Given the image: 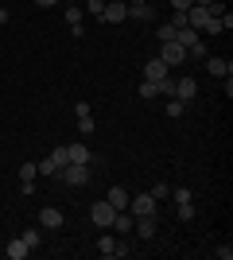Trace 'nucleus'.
<instances>
[{"instance_id":"nucleus-1","label":"nucleus","mask_w":233,"mask_h":260,"mask_svg":"<svg viewBox=\"0 0 233 260\" xmlns=\"http://www.w3.org/2000/svg\"><path fill=\"white\" fill-rule=\"evenodd\" d=\"M113 217H117V210L109 206V198H101V202H93V206H89V221H93L97 229H109Z\"/></svg>"},{"instance_id":"nucleus-2","label":"nucleus","mask_w":233,"mask_h":260,"mask_svg":"<svg viewBox=\"0 0 233 260\" xmlns=\"http://www.w3.org/2000/svg\"><path fill=\"white\" fill-rule=\"evenodd\" d=\"M58 179L66 186H86V179H89V163H66L62 171H58Z\"/></svg>"},{"instance_id":"nucleus-3","label":"nucleus","mask_w":233,"mask_h":260,"mask_svg":"<svg viewBox=\"0 0 233 260\" xmlns=\"http://www.w3.org/2000/svg\"><path fill=\"white\" fill-rule=\"evenodd\" d=\"M155 206H159V202H155L152 194H128V214L132 217H144V214H155Z\"/></svg>"},{"instance_id":"nucleus-4","label":"nucleus","mask_w":233,"mask_h":260,"mask_svg":"<svg viewBox=\"0 0 233 260\" xmlns=\"http://www.w3.org/2000/svg\"><path fill=\"white\" fill-rule=\"evenodd\" d=\"M101 20H105V23H124V20H128V4H124V0H105Z\"/></svg>"},{"instance_id":"nucleus-5","label":"nucleus","mask_w":233,"mask_h":260,"mask_svg":"<svg viewBox=\"0 0 233 260\" xmlns=\"http://www.w3.org/2000/svg\"><path fill=\"white\" fill-rule=\"evenodd\" d=\"M74 117H78V132H82V136H89V132L97 128V120H93V109H89L86 101H78V105H74Z\"/></svg>"},{"instance_id":"nucleus-6","label":"nucleus","mask_w":233,"mask_h":260,"mask_svg":"<svg viewBox=\"0 0 233 260\" xmlns=\"http://www.w3.org/2000/svg\"><path fill=\"white\" fill-rule=\"evenodd\" d=\"M97 252H101V256H128V245H124V241H117V237H109V233H101Z\"/></svg>"},{"instance_id":"nucleus-7","label":"nucleus","mask_w":233,"mask_h":260,"mask_svg":"<svg viewBox=\"0 0 233 260\" xmlns=\"http://www.w3.org/2000/svg\"><path fill=\"white\" fill-rule=\"evenodd\" d=\"M171 98L194 101V98H198V82H194V78H175V93H171Z\"/></svg>"},{"instance_id":"nucleus-8","label":"nucleus","mask_w":233,"mask_h":260,"mask_svg":"<svg viewBox=\"0 0 233 260\" xmlns=\"http://www.w3.org/2000/svg\"><path fill=\"white\" fill-rule=\"evenodd\" d=\"M62 221H66V217H62L58 206H43V210H39V225H43V229H62Z\"/></svg>"},{"instance_id":"nucleus-9","label":"nucleus","mask_w":233,"mask_h":260,"mask_svg":"<svg viewBox=\"0 0 233 260\" xmlns=\"http://www.w3.org/2000/svg\"><path fill=\"white\" fill-rule=\"evenodd\" d=\"M159 58H163L167 66H175V62H187V47L171 39V43H163V54H159Z\"/></svg>"},{"instance_id":"nucleus-10","label":"nucleus","mask_w":233,"mask_h":260,"mask_svg":"<svg viewBox=\"0 0 233 260\" xmlns=\"http://www.w3.org/2000/svg\"><path fill=\"white\" fill-rule=\"evenodd\" d=\"M132 221H136V217L132 214H128V210H117V217H113V233H117V237H128V233H132Z\"/></svg>"},{"instance_id":"nucleus-11","label":"nucleus","mask_w":233,"mask_h":260,"mask_svg":"<svg viewBox=\"0 0 233 260\" xmlns=\"http://www.w3.org/2000/svg\"><path fill=\"white\" fill-rule=\"evenodd\" d=\"M35 175H39L35 163H20V190H23V194H31V190H35Z\"/></svg>"},{"instance_id":"nucleus-12","label":"nucleus","mask_w":233,"mask_h":260,"mask_svg":"<svg viewBox=\"0 0 233 260\" xmlns=\"http://www.w3.org/2000/svg\"><path fill=\"white\" fill-rule=\"evenodd\" d=\"M132 225H136V237H140V241L155 237V229H159V225H155V214H144V217H136Z\"/></svg>"},{"instance_id":"nucleus-13","label":"nucleus","mask_w":233,"mask_h":260,"mask_svg":"<svg viewBox=\"0 0 233 260\" xmlns=\"http://www.w3.org/2000/svg\"><path fill=\"white\" fill-rule=\"evenodd\" d=\"M163 78H167V62H163V58L144 62V82H163Z\"/></svg>"},{"instance_id":"nucleus-14","label":"nucleus","mask_w":233,"mask_h":260,"mask_svg":"<svg viewBox=\"0 0 233 260\" xmlns=\"http://www.w3.org/2000/svg\"><path fill=\"white\" fill-rule=\"evenodd\" d=\"M206 70H210L214 78H229L233 74V62H229V58H206Z\"/></svg>"},{"instance_id":"nucleus-15","label":"nucleus","mask_w":233,"mask_h":260,"mask_svg":"<svg viewBox=\"0 0 233 260\" xmlns=\"http://www.w3.org/2000/svg\"><path fill=\"white\" fill-rule=\"evenodd\" d=\"M109 206L113 210H128V190H124V186H109Z\"/></svg>"},{"instance_id":"nucleus-16","label":"nucleus","mask_w":233,"mask_h":260,"mask_svg":"<svg viewBox=\"0 0 233 260\" xmlns=\"http://www.w3.org/2000/svg\"><path fill=\"white\" fill-rule=\"evenodd\" d=\"M128 16H132V20H140V23H148V20H155V8L152 4H128Z\"/></svg>"},{"instance_id":"nucleus-17","label":"nucleus","mask_w":233,"mask_h":260,"mask_svg":"<svg viewBox=\"0 0 233 260\" xmlns=\"http://www.w3.org/2000/svg\"><path fill=\"white\" fill-rule=\"evenodd\" d=\"M66 155H70V163H89L93 159V152H89L86 144H66Z\"/></svg>"},{"instance_id":"nucleus-18","label":"nucleus","mask_w":233,"mask_h":260,"mask_svg":"<svg viewBox=\"0 0 233 260\" xmlns=\"http://www.w3.org/2000/svg\"><path fill=\"white\" fill-rule=\"evenodd\" d=\"M27 252H31V249H27V245H23V237L8 241V260H23V256H27Z\"/></svg>"},{"instance_id":"nucleus-19","label":"nucleus","mask_w":233,"mask_h":260,"mask_svg":"<svg viewBox=\"0 0 233 260\" xmlns=\"http://www.w3.org/2000/svg\"><path fill=\"white\" fill-rule=\"evenodd\" d=\"M82 20H86V8L70 4V8H66V27H82Z\"/></svg>"},{"instance_id":"nucleus-20","label":"nucleus","mask_w":233,"mask_h":260,"mask_svg":"<svg viewBox=\"0 0 233 260\" xmlns=\"http://www.w3.org/2000/svg\"><path fill=\"white\" fill-rule=\"evenodd\" d=\"M175 217L179 221H194V202H175Z\"/></svg>"},{"instance_id":"nucleus-21","label":"nucleus","mask_w":233,"mask_h":260,"mask_svg":"<svg viewBox=\"0 0 233 260\" xmlns=\"http://www.w3.org/2000/svg\"><path fill=\"white\" fill-rule=\"evenodd\" d=\"M144 101H152V98H159V82H140V89H136Z\"/></svg>"},{"instance_id":"nucleus-22","label":"nucleus","mask_w":233,"mask_h":260,"mask_svg":"<svg viewBox=\"0 0 233 260\" xmlns=\"http://www.w3.org/2000/svg\"><path fill=\"white\" fill-rule=\"evenodd\" d=\"M35 167H39V175H58V171H62V167H58V163L51 159V155H47V159H39Z\"/></svg>"},{"instance_id":"nucleus-23","label":"nucleus","mask_w":233,"mask_h":260,"mask_svg":"<svg viewBox=\"0 0 233 260\" xmlns=\"http://www.w3.org/2000/svg\"><path fill=\"white\" fill-rule=\"evenodd\" d=\"M183 109H187V101H179V98H167V117H183Z\"/></svg>"},{"instance_id":"nucleus-24","label":"nucleus","mask_w":233,"mask_h":260,"mask_svg":"<svg viewBox=\"0 0 233 260\" xmlns=\"http://www.w3.org/2000/svg\"><path fill=\"white\" fill-rule=\"evenodd\" d=\"M187 58H210V51H206V43L202 39H194V47L187 51Z\"/></svg>"},{"instance_id":"nucleus-25","label":"nucleus","mask_w":233,"mask_h":260,"mask_svg":"<svg viewBox=\"0 0 233 260\" xmlns=\"http://www.w3.org/2000/svg\"><path fill=\"white\" fill-rule=\"evenodd\" d=\"M20 237H23V245H27V249H39V229H23Z\"/></svg>"},{"instance_id":"nucleus-26","label":"nucleus","mask_w":233,"mask_h":260,"mask_svg":"<svg viewBox=\"0 0 233 260\" xmlns=\"http://www.w3.org/2000/svg\"><path fill=\"white\" fill-rule=\"evenodd\" d=\"M51 159H55L58 167H66V163H70V155H66V144H58L55 152H51Z\"/></svg>"},{"instance_id":"nucleus-27","label":"nucleus","mask_w":233,"mask_h":260,"mask_svg":"<svg viewBox=\"0 0 233 260\" xmlns=\"http://www.w3.org/2000/svg\"><path fill=\"white\" fill-rule=\"evenodd\" d=\"M148 194H152V198H155V202H163V198H167V194H171V186H167V183H155V186H152V190H148Z\"/></svg>"},{"instance_id":"nucleus-28","label":"nucleus","mask_w":233,"mask_h":260,"mask_svg":"<svg viewBox=\"0 0 233 260\" xmlns=\"http://www.w3.org/2000/svg\"><path fill=\"white\" fill-rule=\"evenodd\" d=\"M171 198H175V202H194L190 186H175V190H171Z\"/></svg>"},{"instance_id":"nucleus-29","label":"nucleus","mask_w":233,"mask_h":260,"mask_svg":"<svg viewBox=\"0 0 233 260\" xmlns=\"http://www.w3.org/2000/svg\"><path fill=\"white\" fill-rule=\"evenodd\" d=\"M159 43H171V39H175V27H171V23H159Z\"/></svg>"},{"instance_id":"nucleus-30","label":"nucleus","mask_w":233,"mask_h":260,"mask_svg":"<svg viewBox=\"0 0 233 260\" xmlns=\"http://www.w3.org/2000/svg\"><path fill=\"white\" fill-rule=\"evenodd\" d=\"M202 31H206V35H225V27H222V20H206Z\"/></svg>"},{"instance_id":"nucleus-31","label":"nucleus","mask_w":233,"mask_h":260,"mask_svg":"<svg viewBox=\"0 0 233 260\" xmlns=\"http://www.w3.org/2000/svg\"><path fill=\"white\" fill-rule=\"evenodd\" d=\"M86 12H89V16H97V20H101V12H105V0H89V4H86Z\"/></svg>"},{"instance_id":"nucleus-32","label":"nucleus","mask_w":233,"mask_h":260,"mask_svg":"<svg viewBox=\"0 0 233 260\" xmlns=\"http://www.w3.org/2000/svg\"><path fill=\"white\" fill-rule=\"evenodd\" d=\"M167 23H171V27H187V12H171V20H167Z\"/></svg>"},{"instance_id":"nucleus-33","label":"nucleus","mask_w":233,"mask_h":260,"mask_svg":"<svg viewBox=\"0 0 233 260\" xmlns=\"http://www.w3.org/2000/svg\"><path fill=\"white\" fill-rule=\"evenodd\" d=\"M214 256H218V260H233V249H229V245H218V249H214Z\"/></svg>"},{"instance_id":"nucleus-34","label":"nucleus","mask_w":233,"mask_h":260,"mask_svg":"<svg viewBox=\"0 0 233 260\" xmlns=\"http://www.w3.org/2000/svg\"><path fill=\"white\" fill-rule=\"evenodd\" d=\"M167 4H171V12H187L194 0H167Z\"/></svg>"},{"instance_id":"nucleus-35","label":"nucleus","mask_w":233,"mask_h":260,"mask_svg":"<svg viewBox=\"0 0 233 260\" xmlns=\"http://www.w3.org/2000/svg\"><path fill=\"white\" fill-rule=\"evenodd\" d=\"M35 4H39V8H51V4H58V0H35Z\"/></svg>"},{"instance_id":"nucleus-36","label":"nucleus","mask_w":233,"mask_h":260,"mask_svg":"<svg viewBox=\"0 0 233 260\" xmlns=\"http://www.w3.org/2000/svg\"><path fill=\"white\" fill-rule=\"evenodd\" d=\"M194 4H214V0H194Z\"/></svg>"},{"instance_id":"nucleus-37","label":"nucleus","mask_w":233,"mask_h":260,"mask_svg":"<svg viewBox=\"0 0 233 260\" xmlns=\"http://www.w3.org/2000/svg\"><path fill=\"white\" fill-rule=\"evenodd\" d=\"M66 4H78V0H66Z\"/></svg>"}]
</instances>
